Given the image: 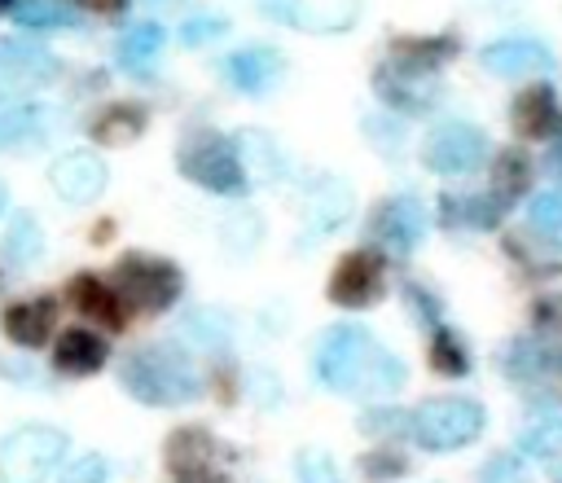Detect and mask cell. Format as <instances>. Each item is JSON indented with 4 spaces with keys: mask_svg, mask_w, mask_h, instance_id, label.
<instances>
[{
    "mask_svg": "<svg viewBox=\"0 0 562 483\" xmlns=\"http://www.w3.org/2000/svg\"><path fill=\"white\" fill-rule=\"evenodd\" d=\"M162 26L158 22H136L119 35L114 44V61L127 70V75H149L158 66V53H162Z\"/></svg>",
    "mask_w": 562,
    "mask_h": 483,
    "instance_id": "7402d4cb",
    "label": "cell"
},
{
    "mask_svg": "<svg viewBox=\"0 0 562 483\" xmlns=\"http://www.w3.org/2000/svg\"><path fill=\"white\" fill-rule=\"evenodd\" d=\"M40 250H44L40 224H35V215H26V211H22V215L9 224V233H4V242H0V255H4V259H13V263H31Z\"/></svg>",
    "mask_w": 562,
    "mask_h": 483,
    "instance_id": "4316f807",
    "label": "cell"
},
{
    "mask_svg": "<svg viewBox=\"0 0 562 483\" xmlns=\"http://www.w3.org/2000/svg\"><path fill=\"white\" fill-rule=\"evenodd\" d=\"M211 452H215V443H211V435L202 426H184V430H176L167 439V465L176 470V479L180 474H202Z\"/></svg>",
    "mask_w": 562,
    "mask_h": 483,
    "instance_id": "d4e9b609",
    "label": "cell"
},
{
    "mask_svg": "<svg viewBox=\"0 0 562 483\" xmlns=\"http://www.w3.org/2000/svg\"><path fill=\"white\" fill-rule=\"evenodd\" d=\"M75 4H83L92 13H123L127 9V0H75Z\"/></svg>",
    "mask_w": 562,
    "mask_h": 483,
    "instance_id": "f35d334b",
    "label": "cell"
},
{
    "mask_svg": "<svg viewBox=\"0 0 562 483\" xmlns=\"http://www.w3.org/2000/svg\"><path fill=\"white\" fill-rule=\"evenodd\" d=\"M373 88H378V97H382L391 110H404V114H422V110H430V101L439 97L435 75L408 70V66H400V61H391V57L373 70Z\"/></svg>",
    "mask_w": 562,
    "mask_h": 483,
    "instance_id": "7c38bea8",
    "label": "cell"
},
{
    "mask_svg": "<svg viewBox=\"0 0 562 483\" xmlns=\"http://www.w3.org/2000/svg\"><path fill=\"white\" fill-rule=\"evenodd\" d=\"M426 206L422 198L413 193H395V198H382L373 211H369V237L391 246V250H413L422 237H426Z\"/></svg>",
    "mask_w": 562,
    "mask_h": 483,
    "instance_id": "30bf717a",
    "label": "cell"
},
{
    "mask_svg": "<svg viewBox=\"0 0 562 483\" xmlns=\"http://www.w3.org/2000/svg\"><path fill=\"white\" fill-rule=\"evenodd\" d=\"M114 277H119L114 290L140 312H167L184 290V272L171 259H149V255H123Z\"/></svg>",
    "mask_w": 562,
    "mask_h": 483,
    "instance_id": "8992f818",
    "label": "cell"
},
{
    "mask_svg": "<svg viewBox=\"0 0 562 483\" xmlns=\"http://www.w3.org/2000/svg\"><path fill=\"white\" fill-rule=\"evenodd\" d=\"M316 378L334 391H395L404 369L360 325H334L316 347Z\"/></svg>",
    "mask_w": 562,
    "mask_h": 483,
    "instance_id": "6da1fadb",
    "label": "cell"
},
{
    "mask_svg": "<svg viewBox=\"0 0 562 483\" xmlns=\"http://www.w3.org/2000/svg\"><path fill=\"white\" fill-rule=\"evenodd\" d=\"M4 198H9V193H4V184H0V211H4Z\"/></svg>",
    "mask_w": 562,
    "mask_h": 483,
    "instance_id": "7bdbcfd3",
    "label": "cell"
},
{
    "mask_svg": "<svg viewBox=\"0 0 562 483\" xmlns=\"http://www.w3.org/2000/svg\"><path fill=\"white\" fill-rule=\"evenodd\" d=\"M224 26H228L224 18H215V13H206V18H193V22H184V31H180V40H184V44H202V40H215V35H220Z\"/></svg>",
    "mask_w": 562,
    "mask_h": 483,
    "instance_id": "8d00e7d4",
    "label": "cell"
},
{
    "mask_svg": "<svg viewBox=\"0 0 562 483\" xmlns=\"http://www.w3.org/2000/svg\"><path fill=\"white\" fill-rule=\"evenodd\" d=\"M13 22H18V26H53V31H70L79 18H75V9L61 4V0H22V4L13 9Z\"/></svg>",
    "mask_w": 562,
    "mask_h": 483,
    "instance_id": "83f0119b",
    "label": "cell"
},
{
    "mask_svg": "<svg viewBox=\"0 0 562 483\" xmlns=\"http://www.w3.org/2000/svg\"><path fill=\"white\" fill-rule=\"evenodd\" d=\"M518 443H522V452H531V457H558V452H562V417L531 422Z\"/></svg>",
    "mask_w": 562,
    "mask_h": 483,
    "instance_id": "1f68e13d",
    "label": "cell"
},
{
    "mask_svg": "<svg viewBox=\"0 0 562 483\" xmlns=\"http://www.w3.org/2000/svg\"><path fill=\"white\" fill-rule=\"evenodd\" d=\"M505 378H514L531 400H562V347L518 338L505 351Z\"/></svg>",
    "mask_w": 562,
    "mask_h": 483,
    "instance_id": "52a82bcc",
    "label": "cell"
},
{
    "mask_svg": "<svg viewBox=\"0 0 562 483\" xmlns=\"http://www.w3.org/2000/svg\"><path fill=\"white\" fill-rule=\"evenodd\" d=\"M299 483H347L338 474V465L325 452H303L299 457Z\"/></svg>",
    "mask_w": 562,
    "mask_h": 483,
    "instance_id": "836d02e7",
    "label": "cell"
},
{
    "mask_svg": "<svg viewBox=\"0 0 562 483\" xmlns=\"http://www.w3.org/2000/svg\"><path fill=\"white\" fill-rule=\"evenodd\" d=\"M487 413L479 400H465V395H443V400H426L408 426H413V439L430 452H452V448H465L470 439H479Z\"/></svg>",
    "mask_w": 562,
    "mask_h": 483,
    "instance_id": "3957f363",
    "label": "cell"
},
{
    "mask_svg": "<svg viewBox=\"0 0 562 483\" xmlns=\"http://www.w3.org/2000/svg\"><path fill=\"white\" fill-rule=\"evenodd\" d=\"M145 123H149V110L140 101H114L88 123V136L97 145H132L145 132Z\"/></svg>",
    "mask_w": 562,
    "mask_h": 483,
    "instance_id": "44dd1931",
    "label": "cell"
},
{
    "mask_svg": "<svg viewBox=\"0 0 562 483\" xmlns=\"http://www.w3.org/2000/svg\"><path fill=\"white\" fill-rule=\"evenodd\" d=\"M479 61L501 75V79H522V75H540L553 66V53L540 44V40H527V35H514V40H492Z\"/></svg>",
    "mask_w": 562,
    "mask_h": 483,
    "instance_id": "9a60e30c",
    "label": "cell"
},
{
    "mask_svg": "<svg viewBox=\"0 0 562 483\" xmlns=\"http://www.w3.org/2000/svg\"><path fill=\"white\" fill-rule=\"evenodd\" d=\"M531 321H536V329H544V334H562V294H544V299H536Z\"/></svg>",
    "mask_w": 562,
    "mask_h": 483,
    "instance_id": "d590c367",
    "label": "cell"
},
{
    "mask_svg": "<svg viewBox=\"0 0 562 483\" xmlns=\"http://www.w3.org/2000/svg\"><path fill=\"white\" fill-rule=\"evenodd\" d=\"M119 382L132 400L140 404H154V408H171V404H184L198 395V373L189 364L184 351H176L171 342H158V347H136L123 369H119Z\"/></svg>",
    "mask_w": 562,
    "mask_h": 483,
    "instance_id": "7a4b0ae2",
    "label": "cell"
},
{
    "mask_svg": "<svg viewBox=\"0 0 562 483\" xmlns=\"http://www.w3.org/2000/svg\"><path fill=\"white\" fill-rule=\"evenodd\" d=\"M176 483H224V479H220L215 470H202V474H180Z\"/></svg>",
    "mask_w": 562,
    "mask_h": 483,
    "instance_id": "60d3db41",
    "label": "cell"
},
{
    "mask_svg": "<svg viewBox=\"0 0 562 483\" xmlns=\"http://www.w3.org/2000/svg\"><path fill=\"white\" fill-rule=\"evenodd\" d=\"M443 215L457 224V228H474V233H487L501 224V202L496 198H448Z\"/></svg>",
    "mask_w": 562,
    "mask_h": 483,
    "instance_id": "484cf974",
    "label": "cell"
},
{
    "mask_svg": "<svg viewBox=\"0 0 562 483\" xmlns=\"http://www.w3.org/2000/svg\"><path fill=\"white\" fill-rule=\"evenodd\" d=\"M105 474H110L105 457L88 452V457H79V461H70V465L61 470V483H105Z\"/></svg>",
    "mask_w": 562,
    "mask_h": 483,
    "instance_id": "e575fe53",
    "label": "cell"
},
{
    "mask_svg": "<svg viewBox=\"0 0 562 483\" xmlns=\"http://www.w3.org/2000/svg\"><path fill=\"white\" fill-rule=\"evenodd\" d=\"M483 158H487V132H479L474 123H461V119L439 123L422 145V162L439 176H465Z\"/></svg>",
    "mask_w": 562,
    "mask_h": 483,
    "instance_id": "ba28073f",
    "label": "cell"
},
{
    "mask_svg": "<svg viewBox=\"0 0 562 483\" xmlns=\"http://www.w3.org/2000/svg\"><path fill=\"white\" fill-rule=\"evenodd\" d=\"M531 176H536V167H531V154L527 149H501L496 162H492V198L501 206L514 202V198H522L531 189Z\"/></svg>",
    "mask_w": 562,
    "mask_h": 483,
    "instance_id": "cb8c5ba5",
    "label": "cell"
},
{
    "mask_svg": "<svg viewBox=\"0 0 562 483\" xmlns=\"http://www.w3.org/2000/svg\"><path fill=\"white\" fill-rule=\"evenodd\" d=\"M66 457V435L53 426H22L0 443V483H44Z\"/></svg>",
    "mask_w": 562,
    "mask_h": 483,
    "instance_id": "5b68a950",
    "label": "cell"
},
{
    "mask_svg": "<svg viewBox=\"0 0 562 483\" xmlns=\"http://www.w3.org/2000/svg\"><path fill=\"white\" fill-rule=\"evenodd\" d=\"M268 18L299 31H347L356 22V0H259Z\"/></svg>",
    "mask_w": 562,
    "mask_h": 483,
    "instance_id": "4fadbf2b",
    "label": "cell"
},
{
    "mask_svg": "<svg viewBox=\"0 0 562 483\" xmlns=\"http://www.w3.org/2000/svg\"><path fill=\"white\" fill-rule=\"evenodd\" d=\"M360 465H364V474H369V479H391V474H400V470H404V461H400L395 452H369Z\"/></svg>",
    "mask_w": 562,
    "mask_h": 483,
    "instance_id": "74e56055",
    "label": "cell"
},
{
    "mask_svg": "<svg viewBox=\"0 0 562 483\" xmlns=\"http://www.w3.org/2000/svg\"><path fill=\"white\" fill-rule=\"evenodd\" d=\"M66 294H70V303H75L88 321H97V325H105V329H123V325H127V299H123L114 285H105L101 277H92V272L70 277Z\"/></svg>",
    "mask_w": 562,
    "mask_h": 483,
    "instance_id": "2e32d148",
    "label": "cell"
},
{
    "mask_svg": "<svg viewBox=\"0 0 562 483\" xmlns=\"http://www.w3.org/2000/svg\"><path fill=\"white\" fill-rule=\"evenodd\" d=\"M386 290V263L378 250H347L329 277V299L338 307H369Z\"/></svg>",
    "mask_w": 562,
    "mask_h": 483,
    "instance_id": "9c48e42d",
    "label": "cell"
},
{
    "mask_svg": "<svg viewBox=\"0 0 562 483\" xmlns=\"http://www.w3.org/2000/svg\"><path fill=\"white\" fill-rule=\"evenodd\" d=\"M57 75L53 53H44L40 44H22V40H0V101H13L40 83H48Z\"/></svg>",
    "mask_w": 562,
    "mask_h": 483,
    "instance_id": "8fae6325",
    "label": "cell"
},
{
    "mask_svg": "<svg viewBox=\"0 0 562 483\" xmlns=\"http://www.w3.org/2000/svg\"><path fill=\"white\" fill-rule=\"evenodd\" d=\"M281 70H285V61L277 48H237L224 57V79L246 97L268 92L281 79Z\"/></svg>",
    "mask_w": 562,
    "mask_h": 483,
    "instance_id": "e0dca14e",
    "label": "cell"
},
{
    "mask_svg": "<svg viewBox=\"0 0 562 483\" xmlns=\"http://www.w3.org/2000/svg\"><path fill=\"white\" fill-rule=\"evenodd\" d=\"M527 224H531V233H540L544 242H558V246H562V189L536 193V202L527 206Z\"/></svg>",
    "mask_w": 562,
    "mask_h": 483,
    "instance_id": "f1b7e54d",
    "label": "cell"
},
{
    "mask_svg": "<svg viewBox=\"0 0 562 483\" xmlns=\"http://www.w3.org/2000/svg\"><path fill=\"white\" fill-rule=\"evenodd\" d=\"M549 167H553V171H562V127H558V136L549 141Z\"/></svg>",
    "mask_w": 562,
    "mask_h": 483,
    "instance_id": "ab89813d",
    "label": "cell"
},
{
    "mask_svg": "<svg viewBox=\"0 0 562 483\" xmlns=\"http://www.w3.org/2000/svg\"><path fill=\"white\" fill-rule=\"evenodd\" d=\"M514 127L527 136V141H553L558 127H562V110H558V97L549 83H531L514 97Z\"/></svg>",
    "mask_w": 562,
    "mask_h": 483,
    "instance_id": "d6986e66",
    "label": "cell"
},
{
    "mask_svg": "<svg viewBox=\"0 0 562 483\" xmlns=\"http://www.w3.org/2000/svg\"><path fill=\"white\" fill-rule=\"evenodd\" d=\"M18 4H22V0H0V9H18Z\"/></svg>",
    "mask_w": 562,
    "mask_h": 483,
    "instance_id": "b9f144b4",
    "label": "cell"
},
{
    "mask_svg": "<svg viewBox=\"0 0 562 483\" xmlns=\"http://www.w3.org/2000/svg\"><path fill=\"white\" fill-rule=\"evenodd\" d=\"M457 35H395L391 40V61L408 66V70H422V75H435L443 61L457 57Z\"/></svg>",
    "mask_w": 562,
    "mask_h": 483,
    "instance_id": "ffe728a7",
    "label": "cell"
},
{
    "mask_svg": "<svg viewBox=\"0 0 562 483\" xmlns=\"http://www.w3.org/2000/svg\"><path fill=\"white\" fill-rule=\"evenodd\" d=\"M479 483H527V465L518 457H509V452H496V457L483 461Z\"/></svg>",
    "mask_w": 562,
    "mask_h": 483,
    "instance_id": "d6a6232c",
    "label": "cell"
},
{
    "mask_svg": "<svg viewBox=\"0 0 562 483\" xmlns=\"http://www.w3.org/2000/svg\"><path fill=\"white\" fill-rule=\"evenodd\" d=\"M44 119H48L44 105H9V110H0V145H13L22 136L40 132Z\"/></svg>",
    "mask_w": 562,
    "mask_h": 483,
    "instance_id": "f546056e",
    "label": "cell"
},
{
    "mask_svg": "<svg viewBox=\"0 0 562 483\" xmlns=\"http://www.w3.org/2000/svg\"><path fill=\"white\" fill-rule=\"evenodd\" d=\"M48 180H53V189H57L66 202H92V198L105 189L110 171H105V162H101L97 154L70 149V154H61V158L48 167Z\"/></svg>",
    "mask_w": 562,
    "mask_h": 483,
    "instance_id": "5bb4252c",
    "label": "cell"
},
{
    "mask_svg": "<svg viewBox=\"0 0 562 483\" xmlns=\"http://www.w3.org/2000/svg\"><path fill=\"white\" fill-rule=\"evenodd\" d=\"M53 321H57V303L48 294H35V299H22V303H9L0 325L9 334V342L18 347H44L48 334H53Z\"/></svg>",
    "mask_w": 562,
    "mask_h": 483,
    "instance_id": "ac0fdd59",
    "label": "cell"
},
{
    "mask_svg": "<svg viewBox=\"0 0 562 483\" xmlns=\"http://www.w3.org/2000/svg\"><path fill=\"white\" fill-rule=\"evenodd\" d=\"M430 364H435L439 373H448V378H461V373H470L465 347H461V338H457L452 329H435V342H430Z\"/></svg>",
    "mask_w": 562,
    "mask_h": 483,
    "instance_id": "4dcf8cb0",
    "label": "cell"
},
{
    "mask_svg": "<svg viewBox=\"0 0 562 483\" xmlns=\"http://www.w3.org/2000/svg\"><path fill=\"white\" fill-rule=\"evenodd\" d=\"M176 167H180V176H189L193 184H202V189H211V193H224V198L246 193V171H241V158H237V149H233V145H228L220 132H198V136H184Z\"/></svg>",
    "mask_w": 562,
    "mask_h": 483,
    "instance_id": "277c9868",
    "label": "cell"
},
{
    "mask_svg": "<svg viewBox=\"0 0 562 483\" xmlns=\"http://www.w3.org/2000/svg\"><path fill=\"white\" fill-rule=\"evenodd\" d=\"M105 356H110V347L92 329H66L53 347V360L61 373H97L105 364Z\"/></svg>",
    "mask_w": 562,
    "mask_h": 483,
    "instance_id": "603a6c76",
    "label": "cell"
}]
</instances>
